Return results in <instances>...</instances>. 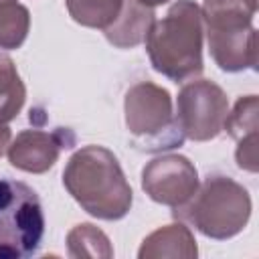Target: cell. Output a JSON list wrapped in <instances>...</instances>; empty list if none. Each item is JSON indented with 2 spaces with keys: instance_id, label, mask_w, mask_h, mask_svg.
Instances as JSON below:
<instances>
[{
  "instance_id": "10",
  "label": "cell",
  "mask_w": 259,
  "mask_h": 259,
  "mask_svg": "<svg viewBox=\"0 0 259 259\" xmlns=\"http://www.w3.org/2000/svg\"><path fill=\"white\" fill-rule=\"evenodd\" d=\"M154 20V8L144 6L138 0H121L117 18L107 28H103V34L113 47L132 49L146 40Z\"/></svg>"
},
{
  "instance_id": "9",
  "label": "cell",
  "mask_w": 259,
  "mask_h": 259,
  "mask_svg": "<svg viewBox=\"0 0 259 259\" xmlns=\"http://www.w3.org/2000/svg\"><path fill=\"white\" fill-rule=\"evenodd\" d=\"M67 146L61 132H42V130H24L8 146V162L30 174H42L55 166L59 154Z\"/></svg>"
},
{
  "instance_id": "6",
  "label": "cell",
  "mask_w": 259,
  "mask_h": 259,
  "mask_svg": "<svg viewBox=\"0 0 259 259\" xmlns=\"http://www.w3.org/2000/svg\"><path fill=\"white\" fill-rule=\"evenodd\" d=\"M125 127L148 152L182 146L184 136L176 123L168 89L140 81L132 85L123 99Z\"/></svg>"
},
{
  "instance_id": "5",
  "label": "cell",
  "mask_w": 259,
  "mask_h": 259,
  "mask_svg": "<svg viewBox=\"0 0 259 259\" xmlns=\"http://www.w3.org/2000/svg\"><path fill=\"white\" fill-rule=\"evenodd\" d=\"M45 214L38 194L20 180L0 178V259H26L42 243Z\"/></svg>"
},
{
  "instance_id": "2",
  "label": "cell",
  "mask_w": 259,
  "mask_h": 259,
  "mask_svg": "<svg viewBox=\"0 0 259 259\" xmlns=\"http://www.w3.org/2000/svg\"><path fill=\"white\" fill-rule=\"evenodd\" d=\"M202 38L200 6L192 0H176L162 20H154L144 42L152 67L182 83L202 73Z\"/></svg>"
},
{
  "instance_id": "13",
  "label": "cell",
  "mask_w": 259,
  "mask_h": 259,
  "mask_svg": "<svg viewBox=\"0 0 259 259\" xmlns=\"http://www.w3.org/2000/svg\"><path fill=\"white\" fill-rule=\"evenodd\" d=\"M67 253L69 257H101V259H109L113 257V249L111 243L107 239V235L97 229L91 223H81L75 225L69 235H67Z\"/></svg>"
},
{
  "instance_id": "19",
  "label": "cell",
  "mask_w": 259,
  "mask_h": 259,
  "mask_svg": "<svg viewBox=\"0 0 259 259\" xmlns=\"http://www.w3.org/2000/svg\"><path fill=\"white\" fill-rule=\"evenodd\" d=\"M140 4H144V6H150V8H154V6H160V4H166L168 0H138Z\"/></svg>"
},
{
  "instance_id": "7",
  "label": "cell",
  "mask_w": 259,
  "mask_h": 259,
  "mask_svg": "<svg viewBox=\"0 0 259 259\" xmlns=\"http://www.w3.org/2000/svg\"><path fill=\"white\" fill-rule=\"evenodd\" d=\"M229 115L227 93L208 79H196L178 91L176 123L184 138L194 142L214 140Z\"/></svg>"
},
{
  "instance_id": "16",
  "label": "cell",
  "mask_w": 259,
  "mask_h": 259,
  "mask_svg": "<svg viewBox=\"0 0 259 259\" xmlns=\"http://www.w3.org/2000/svg\"><path fill=\"white\" fill-rule=\"evenodd\" d=\"M257 111H259L257 95L239 97L233 111L227 115L223 130H227L229 136L235 138L237 142L251 138V136H257V125H259L257 123Z\"/></svg>"
},
{
  "instance_id": "12",
  "label": "cell",
  "mask_w": 259,
  "mask_h": 259,
  "mask_svg": "<svg viewBox=\"0 0 259 259\" xmlns=\"http://www.w3.org/2000/svg\"><path fill=\"white\" fill-rule=\"evenodd\" d=\"M26 99V87L16 71L14 61L0 49V121L14 119Z\"/></svg>"
},
{
  "instance_id": "15",
  "label": "cell",
  "mask_w": 259,
  "mask_h": 259,
  "mask_svg": "<svg viewBox=\"0 0 259 259\" xmlns=\"http://www.w3.org/2000/svg\"><path fill=\"white\" fill-rule=\"evenodd\" d=\"M121 0H67L71 18L89 28H107L119 14Z\"/></svg>"
},
{
  "instance_id": "3",
  "label": "cell",
  "mask_w": 259,
  "mask_h": 259,
  "mask_svg": "<svg viewBox=\"0 0 259 259\" xmlns=\"http://www.w3.org/2000/svg\"><path fill=\"white\" fill-rule=\"evenodd\" d=\"M257 4L249 0H204L200 6L208 51L227 73L257 69Z\"/></svg>"
},
{
  "instance_id": "8",
  "label": "cell",
  "mask_w": 259,
  "mask_h": 259,
  "mask_svg": "<svg viewBox=\"0 0 259 259\" xmlns=\"http://www.w3.org/2000/svg\"><path fill=\"white\" fill-rule=\"evenodd\" d=\"M194 164L180 154H166L150 160L142 170V188L158 204L178 208L186 204L198 188Z\"/></svg>"
},
{
  "instance_id": "14",
  "label": "cell",
  "mask_w": 259,
  "mask_h": 259,
  "mask_svg": "<svg viewBox=\"0 0 259 259\" xmlns=\"http://www.w3.org/2000/svg\"><path fill=\"white\" fill-rule=\"evenodd\" d=\"M30 12L18 0H0V49H20L28 36Z\"/></svg>"
},
{
  "instance_id": "18",
  "label": "cell",
  "mask_w": 259,
  "mask_h": 259,
  "mask_svg": "<svg viewBox=\"0 0 259 259\" xmlns=\"http://www.w3.org/2000/svg\"><path fill=\"white\" fill-rule=\"evenodd\" d=\"M10 142H12V132H10V127H8L4 121H0V156L8 150Z\"/></svg>"
},
{
  "instance_id": "20",
  "label": "cell",
  "mask_w": 259,
  "mask_h": 259,
  "mask_svg": "<svg viewBox=\"0 0 259 259\" xmlns=\"http://www.w3.org/2000/svg\"><path fill=\"white\" fill-rule=\"evenodd\" d=\"M249 2H253V4H257V0H249Z\"/></svg>"
},
{
  "instance_id": "4",
  "label": "cell",
  "mask_w": 259,
  "mask_h": 259,
  "mask_svg": "<svg viewBox=\"0 0 259 259\" xmlns=\"http://www.w3.org/2000/svg\"><path fill=\"white\" fill-rule=\"evenodd\" d=\"M174 217L190 223L208 239L225 241L247 227L251 219V196L233 178L212 174L198 184L186 204L174 208Z\"/></svg>"
},
{
  "instance_id": "11",
  "label": "cell",
  "mask_w": 259,
  "mask_h": 259,
  "mask_svg": "<svg viewBox=\"0 0 259 259\" xmlns=\"http://www.w3.org/2000/svg\"><path fill=\"white\" fill-rule=\"evenodd\" d=\"M198 255L192 231L184 223H172L150 233L138 251L140 259H160V257H184L194 259Z\"/></svg>"
},
{
  "instance_id": "1",
  "label": "cell",
  "mask_w": 259,
  "mask_h": 259,
  "mask_svg": "<svg viewBox=\"0 0 259 259\" xmlns=\"http://www.w3.org/2000/svg\"><path fill=\"white\" fill-rule=\"evenodd\" d=\"M63 184L75 202L95 219L119 221L132 208V186L113 152L103 146L79 148L63 170Z\"/></svg>"
},
{
  "instance_id": "17",
  "label": "cell",
  "mask_w": 259,
  "mask_h": 259,
  "mask_svg": "<svg viewBox=\"0 0 259 259\" xmlns=\"http://www.w3.org/2000/svg\"><path fill=\"white\" fill-rule=\"evenodd\" d=\"M235 160H237L239 168H243L247 172H257V136L237 142Z\"/></svg>"
}]
</instances>
